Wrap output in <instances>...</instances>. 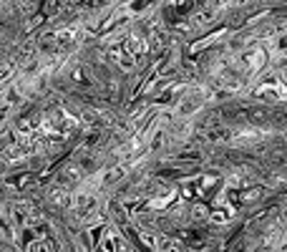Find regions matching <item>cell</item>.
I'll return each mask as SVG.
<instances>
[{"mask_svg":"<svg viewBox=\"0 0 287 252\" xmlns=\"http://www.w3.org/2000/svg\"><path fill=\"white\" fill-rule=\"evenodd\" d=\"M264 61H267V53L262 48H252V51H247V53L239 56V68L244 73H257L259 68L264 66Z\"/></svg>","mask_w":287,"mask_h":252,"instance_id":"1","label":"cell"},{"mask_svg":"<svg viewBox=\"0 0 287 252\" xmlns=\"http://www.w3.org/2000/svg\"><path fill=\"white\" fill-rule=\"evenodd\" d=\"M126 51H129L131 56H141L144 51H146V43H144L141 38H129V40H126Z\"/></svg>","mask_w":287,"mask_h":252,"instance_id":"2","label":"cell"}]
</instances>
